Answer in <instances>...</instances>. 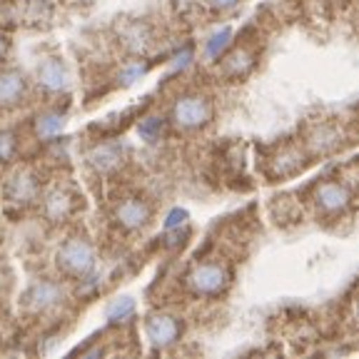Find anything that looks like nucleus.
Here are the masks:
<instances>
[{
    "mask_svg": "<svg viewBox=\"0 0 359 359\" xmlns=\"http://www.w3.org/2000/svg\"><path fill=\"white\" fill-rule=\"evenodd\" d=\"M339 145H342V133L330 123L314 125L307 133V140H304V147H307L312 155H330V152H334Z\"/></svg>",
    "mask_w": 359,
    "mask_h": 359,
    "instance_id": "obj_12",
    "label": "nucleus"
},
{
    "mask_svg": "<svg viewBox=\"0 0 359 359\" xmlns=\"http://www.w3.org/2000/svg\"><path fill=\"white\" fill-rule=\"evenodd\" d=\"M95 247L85 237H67L55 252V264L65 277L83 280L95 269Z\"/></svg>",
    "mask_w": 359,
    "mask_h": 359,
    "instance_id": "obj_1",
    "label": "nucleus"
},
{
    "mask_svg": "<svg viewBox=\"0 0 359 359\" xmlns=\"http://www.w3.org/2000/svg\"><path fill=\"white\" fill-rule=\"evenodd\" d=\"M307 150L294 142H287V145H280L275 150V155L267 157V175L269 177H292V175H299L304 168H307Z\"/></svg>",
    "mask_w": 359,
    "mask_h": 359,
    "instance_id": "obj_5",
    "label": "nucleus"
},
{
    "mask_svg": "<svg viewBox=\"0 0 359 359\" xmlns=\"http://www.w3.org/2000/svg\"><path fill=\"white\" fill-rule=\"evenodd\" d=\"M38 177H35L30 170H18L15 175H11L3 187V200H6L8 208H28L38 200Z\"/></svg>",
    "mask_w": 359,
    "mask_h": 359,
    "instance_id": "obj_6",
    "label": "nucleus"
},
{
    "mask_svg": "<svg viewBox=\"0 0 359 359\" xmlns=\"http://www.w3.org/2000/svg\"><path fill=\"white\" fill-rule=\"evenodd\" d=\"M135 302L130 297H120L107 307V320L110 322H125L128 317H133Z\"/></svg>",
    "mask_w": 359,
    "mask_h": 359,
    "instance_id": "obj_17",
    "label": "nucleus"
},
{
    "mask_svg": "<svg viewBox=\"0 0 359 359\" xmlns=\"http://www.w3.org/2000/svg\"><path fill=\"white\" fill-rule=\"evenodd\" d=\"M232 272L222 262H202L195 264L187 275V290L197 297H219L230 290Z\"/></svg>",
    "mask_w": 359,
    "mask_h": 359,
    "instance_id": "obj_2",
    "label": "nucleus"
},
{
    "mask_svg": "<svg viewBox=\"0 0 359 359\" xmlns=\"http://www.w3.org/2000/svg\"><path fill=\"white\" fill-rule=\"evenodd\" d=\"M62 125H65V120L60 112H43L35 128H38V135H55L57 130H62Z\"/></svg>",
    "mask_w": 359,
    "mask_h": 359,
    "instance_id": "obj_18",
    "label": "nucleus"
},
{
    "mask_svg": "<svg viewBox=\"0 0 359 359\" xmlns=\"http://www.w3.org/2000/svg\"><path fill=\"white\" fill-rule=\"evenodd\" d=\"M75 212V195L65 187H55L43 197V215L48 222H65Z\"/></svg>",
    "mask_w": 359,
    "mask_h": 359,
    "instance_id": "obj_11",
    "label": "nucleus"
},
{
    "mask_svg": "<svg viewBox=\"0 0 359 359\" xmlns=\"http://www.w3.org/2000/svg\"><path fill=\"white\" fill-rule=\"evenodd\" d=\"M230 38H232V30L230 28H222L219 33H215L212 38H210L208 48H205V53H208V57H219L224 50H227V45H230Z\"/></svg>",
    "mask_w": 359,
    "mask_h": 359,
    "instance_id": "obj_19",
    "label": "nucleus"
},
{
    "mask_svg": "<svg viewBox=\"0 0 359 359\" xmlns=\"http://www.w3.org/2000/svg\"><path fill=\"white\" fill-rule=\"evenodd\" d=\"M180 334H182V322L168 312H152L147 314L145 320V337L147 342L152 344V349L163 352L170 349L172 344L180 342Z\"/></svg>",
    "mask_w": 359,
    "mask_h": 359,
    "instance_id": "obj_4",
    "label": "nucleus"
},
{
    "mask_svg": "<svg viewBox=\"0 0 359 359\" xmlns=\"http://www.w3.org/2000/svg\"><path fill=\"white\" fill-rule=\"evenodd\" d=\"M112 219H115V224H118V227H123L125 232L145 230L147 224H150V219H152L150 202L140 200V197H128V200H123L118 208H115Z\"/></svg>",
    "mask_w": 359,
    "mask_h": 359,
    "instance_id": "obj_8",
    "label": "nucleus"
},
{
    "mask_svg": "<svg viewBox=\"0 0 359 359\" xmlns=\"http://www.w3.org/2000/svg\"><path fill=\"white\" fill-rule=\"evenodd\" d=\"M185 219H187V212H185V210H175V212H170V217H168V222H165V227H168V230H172V227L182 224Z\"/></svg>",
    "mask_w": 359,
    "mask_h": 359,
    "instance_id": "obj_21",
    "label": "nucleus"
},
{
    "mask_svg": "<svg viewBox=\"0 0 359 359\" xmlns=\"http://www.w3.org/2000/svg\"><path fill=\"white\" fill-rule=\"evenodd\" d=\"M137 133L145 142H155L163 133V118H145L137 125Z\"/></svg>",
    "mask_w": 359,
    "mask_h": 359,
    "instance_id": "obj_20",
    "label": "nucleus"
},
{
    "mask_svg": "<svg viewBox=\"0 0 359 359\" xmlns=\"http://www.w3.org/2000/svg\"><path fill=\"white\" fill-rule=\"evenodd\" d=\"M314 205L317 210L325 215H342L344 210H349L352 205V192L344 182H334V180H327L314 187Z\"/></svg>",
    "mask_w": 359,
    "mask_h": 359,
    "instance_id": "obj_7",
    "label": "nucleus"
},
{
    "mask_svg": "<svg viewBox=\"0 0 359 359\" xmlns=\"http://www.w3.org/2000/svg\"><path fill=\"white\" fill-rule=\"evenodd\" d=\"M38 83L48 93H60L67 90L70 85V75H67V67L60 57H45L38 65Z\"/></svg>",
    "mask_w": 359,
    "mask_h": 359,
    "instance_id": "obj_13",
    "label": "nucleus"
},
{
    "mask_svg": "<svg viewBox=\"0 0 359 359\" xmlns=\"http://www.w3.org/2000/svg\"><path fill=\"white\" fill-rule=\"evenodd\" d=\"M93 165H95L100 172H107V170H115L120 165V150L118 147H97L95 155H93Z\"/></svg>",
    "mask_w": 359,
    "mask_h": 359,
    "instance_id": "obj_16",
    "label": "nucleus"
},
{
    "mask_svg": "<svg viewBox=\"0 0 359 359\" xmlns=\"http://www.w3.org/2000/svg\"><path fill=\"white\" fill-rule=\"evenodd\" d=\"M8 50H11V40H8V35L3 33V30H0V62L6 60Z\"/></svg>",
    "mask_w": 359,
    "mask_h": 359,
    "instance_id": "obj_22",
    "label": "nucleus"
},
{
    "mask_svg": "<svg viewBox=\"0 0 359 359\" xmlns=\"http://www.w3.org/2000/svg\"><path fill=\"white\" fill-rule=\"evenodd\" d=\"M212 115H215V107H212V102H210V97H205V95L177 97L172 105V112H170L175 128H180V130L205 128V125H210Z\"/></svg>",
    "mask_w": 359,
    "mask_h": 359,
    "instance_id": "obj_3",
    "label": "nucleus"
},
{
    "mask_svg": "<svg viewBox=\"0 0 359 359\" xmlns=\"http://www.w3.org/2000/svg\"><path fill=\"white\" fill-rule=\"evenodd\" d=\"M208 3H210L212 8H217V11H227V8L237 6L240 0H208Z\"/></svg>",
    "mask_w": 359,
    "mask_h": 359,
    "instance_id": "obj_23",
    "label": "nucleus"
},
{
    "mask_svg": "<svg viewBox=\"0 0 359 359\" xmlns=\"http://www.w3.org/2000/svg\"><path fill=\"white\" fill-rule=\"evenodd\" d=\"M60 302H62V287L53 280L35 282V285H30L28 292L22 294L25 309H30V312H35V314L48 312V309L57 307Z\"/></svg>",
    "mask_w": 359,
    "mask_h": 359,
    "instance_id": "obj_9",
    "label": "nucleus"
},
{
    "mask_svg": "<svg viewBox=\"0 0 359 359\" xmlns=\"http://www.w3.org/2000/svg\"><path fill=\"white\" fill-rule=\"evenodd\" d=\"M123 43L128 45V50L133 53H142L150 45V35H147V28L140 25V22H130L128 28L123 30Z\"/></svg>",
    "mask_w": 359,
    "mask_h": 359,
    "instance_id": "obj_15",
    "label": "nucleus"
},
{
    "mask_svg": "<svg viewBox=\"0 0 359 359\" xmlns=\"http://www.w3.org/2000/svg\"><path fill=\"white\" fill-rule=\"evenodd\" d=\"M28 95V80L25 75L6 67L0 70V110H13V107L22 105Z\"/></svg>",
    "mask_w": 359,
    "mask_h": 359,
    "instance_id": "obj_10",
    "label": "nucleus"
},
{
    "mask_svg": "<svg viewBox=\"0 0 359 359\" xmlns=\"http://www.w3.org/2000/svg\"><path fill=\"white\" fill-rule=\"evenodd\" d=\"M255 67V55L247 48H235L230 55L222 57V65H219V75L227 80H242L252 73Z\"/></svg>",
    "mask_w": 359,
    "mask_h": 359,
    "instance_id": "obj_14",
    "label": "nucleus"
}]
</instances>
